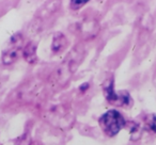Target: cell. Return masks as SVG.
<instances>
[{
  "label": "cell",
  "instance_id": "7",
  "mask_svg": "<svg viewBox=\"0 0 156 145\" xmlns=\"http://www.w3.org/2000/svg\"><path fill=\"white\" fill-rule=\"evenodd\" d=\"M151 128L154 132H156V115H154L153 119H152L151 122Z\"/></svg>",
  "mask_w": 156,
  "mask_h": 145
},
{
  "label": "cell",
  "instance_id": "4",
  "mask_svg": "<svg viewBox=\"0 0 156 145\" xmlns=\"http://www.w3.org/2000/svg\"><path fill=\"white\" fill-rule=\"evenodd\" d=\"M20 45L14 46V47L9 48L8 50H5L2 54V62L5 63V65L13 64V63L18 59V56H20Z\"/></svg>",
  "mask_w": 156,
  "mask_h": 145
},
{
  "label": "cell",
  "instance_id": "6",
  "mask_svg": "<svg viewBox=\"0 0 156 145\" xmlns=\"http://www.w3.org/2000/svg\"><path fill=\"white\" fill-rule=\"evenodd\" d=\"M90 0H71L69 5H71V9L76 11V10H79L83 7L85 5H87Z\"/></svg>",
  "mask_w": 156,
  "mask_h": 145
},
{
  "label": "cell",
  "instance_id": "3",
  "mask_svg": "<svg viewBox=\"0 0 156 145\" xmlns=\"http://www.w3.org/2000/svg\"><path fill=\"white\" fill-rule=\"evenodd\" d=\"M67 47V40L64 34L61 32H58L54 35V40L51 43V50L54 54H58L62 52Z\"/></svg>",
  "mask_w": 156,
  "mask_h": 145
},
{
  "label": "cell",
  "instance_id": "8",
  "mask_svg": "<svg viewBox=\"0 0 156 145\" xmlns=\"http://www.w3.org/2000/svg\"><path fill=\"white\" fill-rule=\"evenodd\" d=\"M88 88H89V83H85V85H83L80 88H79V90H80V91H83V92H85Z\"/></svg>",
  "mask_w": 156,
  "mask_h": 145
},
{
  "label": "cell",
  "instance_id": "1",
  "mask_svg": "<svg viewBox=\"0 0 156 145\" xmlns=\"http://www.w3.org/2000/svg\"><path fill=\"white\" fill-rule=\"evenodd\" d=\"M103 132L108 136H115L125 126L123 115L117 110H109L98 119Z\"/></svg>",
  "mask_w": 156,
  "mask_h": 145
},
{
  "label": "cell",
  "instance_id": "5",
  "mask_svg": "<svg viewBox=\"0 0 156 145\" xmlns=\"http://www.w3.org/2000/svg\"><path fill=\"white\" fill-rule=\"evenodd\" d=\"M24 58L30 64L37 62V46L33 43H29L27 44V46L24 49Z\"/></svg>",
  "mask_w": 156,
  "mask_h": 145
},
{
  "label": "cell",
  "instance_id": "2",
  "mask_svg": "<svg viewBox=\"0 0 156 145\" xmlns=\"http://www.w3.org/2000/svg\"><path fill=\"white\" fill-rule=\"evenodd\" d=\"M104 94L107 102L109 104L117 107H128L133 102L132 97L126 91H122L120 93H117L113 87V79L110 78L109 80L105 81L104 87Z\"/></svg>",
  "mask_w": 156,
  "mask_h": 145
}]
</instances>
